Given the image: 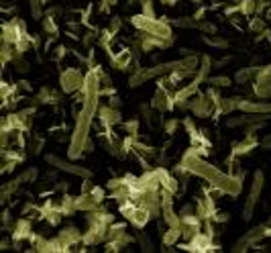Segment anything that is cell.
<instances>
[{"label": "cell", "instance_id": "obj_1", "mask_svg": "<svg viewBox=\"0 0 271 253\" xmlns=\"http://www.w3.org/2000/svg\"><path fill=\"white\" fill-rule=\"evenodd\" d=\"M182 163L192 172V176H198V178H202V180H206L212 188H218L220 192H224V194L239 196V194L243 192V182H241V180H237L233 174L220 172L218 167L210 165L204 157L196 155L192 149H188V151L184 153Z\"/></svg>", "mask_w": 271, "mask_h": 253}, {"label": "cell", "instance_id": "obj_2", "mask_svg": "<svg viewBox=\"0 0 271 253\" xmlns=\"http://www.w3.org/2000/svg\"><path fill=\"white\" fill-rule=\"evenodd\" d=\"M131 23L135 29H139L143 33H149L153 37H159V39H173V31L169 27V23H165V20H157L155 16H147V14H135L131 18Z\"/></svg>", "mask_w": 271, "mask_h": 253}, {"label": "cell", "instance_id": "obj_3", "mask_svg": "<svg viewBox=\"0 0 271 253\" xmlns=\"http://www.w3.org/2000/svg\"><path fill=\"white\" fill-rule=\"evenodd\" d=\"M263 172L259 170V172H255V176H253V184H251V190H249V196H247V204H245V208H243V219L245 221H251V217H253V210H255V204H257V200H259V196H261V190H263Z\"/></svg>", "mask_w": 271, "mask_h": 253}, {"label": "cell", "instance_id": "obj_4", "mask_svg": "<svg viewBox=\"0 0 271 253\" xmlns=\"http://www.w3.org/2000/svg\"><path fill=\"white\" fill-rule=\"evenodd\" d=\"M84 74L76 68H70V70H65L61 76H59V86L65 94H74L82 88V84H84Z\"/></svg>", "mask_w": 271, "mask_h": 253}, {"label": "cell", "instance_id": "obj_5", "mask_svg": "<svg viewBox=\"0 0 271 253\" xmlns=\"http://www.w3.org/2000/svg\"><path fill=\"white\" fill-rule=\"evenodd\" d=\"M173 102H175V98H173V92H171V88L169 86H165L163 82H159V88L155 90V94H153V100H151V107L155 109V111H169V109H173Z\"/></svg>", "mask_w": 271, "mask_h": 253}, {"label": "cell", "instance_id": "obj_6", "mask_svg": "<svg viewBox=\"0 0 271 253\" xmlns=\"http://www.w3.org/2000/svg\"><path fill=\"white\" fill-rule=\"evenodd\" d=\"M25 35H29L27 33V25L22 23L20 18H12V20H8V23H4L2 25V41L4 43H16V41L20 39V37H25Z\"/></svg>", "mask_w": 271, "mask_h": 253}, {"label": "cell", "instance_id": "obj_7", "mask_svg": "<svg viewBox=\"0 0 271 253\" xmlns=\"http://www.w3.org/2000/svg\"><path fill=\"white\" fill-rule=\"evenodd\" d=\"M182 249L186 251H198V253H204V251H218L216 245H212V237L208 233H202V231H198V233L188 239L186 245H179Z\"/></svg>", "mask_w": 271, "mask_h": 253}, {"label": "cell", "instance_id": "obj_8", "mask_svg": "<svg viewBox=\"0 0 271 253\" xmlns=\"http://www.w3.org/2000/svg\"><path fill=\"white\" fill-rule=\"evenodd\" d=\"M45 161H47V163H51V165H55L57 170L70 172V174H74V176L92 178V172H88L86 167H80V165H76V163H67V161H63V159H59V157H55V155H45Z\"/></svg>", "mask_w": 271, "mask_h": 253}, {"label": "cell", "instance_id": "obj_9", "mask_svg": "<svg viewBox=\"0 0 271 253\" xmlns=\"http://www.w3.org/2000/svg\"><path fill=\"white\" fill-rule=\"evenodd\" d=\"M214 109H216V107L208 100V96H206V94H196V98H192V100H190V111H192L196 117H200V119L210 117Z\"/></svg>", "mask_w": 271, "mask_h": 253}, {"label": "cell", "instance_id": "obj_10", "mask_svg": "<svg viewBox=\"0 0 271 253\" xmlns=\"http://www.w3.org/2000/svg\"><path fill=\"white\" fill-rule=\"evenodd\" d=\"M82 237H84V233H80L76 227H65V229L59 231V235H57V239L61 241V245L67 251H70L72 247H76V245H82Z\"/></svg>", "mask_w": 271, "mask_h": 253}, {"label": "cell", "instance_id": "obj_11", "mask_svg": "<svg viewBox=\"0 0 271 253\" xmlns=\"http://www.w3.org/2000/svg\"><path fill=\"white\" fill-rule=\"evenodd\" d=\"M259 145H261V141L255 137V133H245V139L233 145V155H235V157L247 155V153H251L255 147H259Z\"/></svg>", "mask_w": 271, "mask_h": 253}, {"label": "cell", "instance_id": "obj_12", "mask_svg": "<svg viewBox=\"0 0 271 253\" xmlns=\"http://www.w3.org/2000/svg\"><path fill=\"white\" fill-rule=\"evenodd\" d=\"M98 121H100V125L102 126H115V125H119V123H123V115H121V111L119 109H115V107H100L98 109Z\"/></svg>", "mask_w": 271, "mask_h": 253}, {"label": "cell", "instance_id": "obj_13", "mask_svg": "<svg viewBox=\"0 0 271 253\" xmlns=\"http://www.w3.org/2000/svg\"><path fill=\"white\" fill-rule=\"evenodd\" d=\"M216 213V206H214V200L210 194L202 196V198H196V215L202 219V221H208L212 219Z\"/></svg>", "mask_w": 271, "mask_h": 253}, {"label": "cell", "instance_id": "obj_14", "mask_svg": "<svg viewBox=\"0 0 271 253\" xmlns=\"http://www.w3.org/2000/svg\"><path fill=\"white\" fill-rule=\"evenodd\" d=\"M33 235V227L29 219H18L12 225V243H20Z\"/></svg>", "mask_w": 271, "mask_h": 253}, {"label": "cell", "instance_id": "obj_15", "mask_svg": "<svg viewBox=\"0 0 271 253\" xmlns=\"http://www.w3.org/2000/svg\"><path fill=\"white\" fill-rule=\"evenodd\" d=\"M265 235V225L263 227H257V229H253V231H249L245 237H241L237 243H235V247H233V251H245L247 247H251V245H255L257 243V239H261Z\"/></svg>", "mask_w": 271, "mask_h": 253}, {"label": "cell", "instance_id": "obj_16", "mask_svg": "<svg viewBox=\"0 0 271 253\" xmlns=\"http://www.w3.org/2000/svg\"><path fill=\"white\" fill-rule=\"evenodd\" d=\"M102 202L96 200V196L92 192H82L78 198H76V208L82 210V213H90V210H96Z\"/></svg>", "mask_w": 271, "mask_h": 253}, {"label": "cell", "instance_id": "obj_17", "mask_svg": "<svg viewBox=\"0 0 271 253\" xmlns=\"http://www.w3.org/2000/svg\"><path fill=\"white\" fill-rule=\"evenodd\" d=\"M149 219H151V215H149V210L147 208H143V206H137L133 210V215L127 219L135 229H143L147 223H149Z\"/></svg>", "mask_w": 271, "mask_h": 253}, {"label": "cell", "instance_id": "obj_18", "mask_svg": "<svg viewBox=\"0 0 271 253\" xmlns=\"http://www.w3.org/2000/svg\"><path fill=\"white\" fill-rule=\"evenodd\" d=\"M131 61H133V53L129 49H123L119 53H112L110 55V63H112V68H117V70H127L131 66Z\"/></svg>", "mask_w": 271, "mask_h": 253}, {"label": "cell", "instance_id": "obj_19", "mask_svg": "<svg viewBox=\"0 0 271 253\" xmlns=\"http://www.w3.org/2000/svg\"><path fill=\"white\" fill-rule=\"evenodd\" d=\"M35 100L41 102V104H57V102L61 100V94L53 92V90L47 88V86H43V88L39 90V94L35 96Z\"/></svg>", "mask_w": 271, "mask_h": 253}, {"label": "cell", "instance_id": "obj_20", "mask_svg": "<svg viewBox=\"0 0 271 253\" xmlns=\"http://www.w3.org/2000/svg\"><path fill=\"white\" fill-rule=\"evenodd\" d=\"M210 70H212V57L210 55H204L200 59V68L196 72V80L202 84V82H206L210 78Z\"/></svg>", "mask_w": 271, "mask_h": 253}, {"label": "cell", "instance_id": "obj_21", "mask_svg": "<svg viewBox=\"0 0 271 253\" xmlns=\"http://www.w3.org/2000/svg\"><path fill=\"white\" fill-rule=\"evenodd\" d=\"M235 109H239V98H220L216 104V115H231Z\"/></svg>", "mask_w": 271, "mask_h": 253}, {"label": "cell", "instance_id": "obj_22", "mask_svg": "<svg viewBox=\"0 0 271 253\" xmlns=\"http://www.w3.org/2000/svg\"><path fill=\"white\" fill-rule=\"evenodd\" d=\"M57 210H59V213L63 215V217H70V215H74L76 213V198H72V196H63L59 202H57Z\"/></svg>", "mask_w": 271, "mask_h": 253}, {"label": "cell", "instance_id": "obj_23", "mask_svg": "<svg viewBox=\"0 0 271 253\" xmlns=\"http://www.w3.org/2000/svg\"><path fill=\"white\" fill-rule=\"evenodd\" d=\"M179 237H184L182 235V227H169L165 233H161V239H163V245L165 247H171L179 241Z\"/></svg>", "mask_w": 271, "mask_h": 253}, {"label": "cell", "instance_id": "obj_24", "mask_svg": "<svg viewBox=\"0 0 271 253\" xmlns=\"http://www.w3.org/2000/svg\"><path fill=\"white\" fill-rule=\"evenodd\" d=\"M125 233H127V225L125 223H112V225H108V239H119Z\"/></svg>", "mask_w": 271, "mask_h": 253}, {"label": "cell", "instance_id": "obj_25", "mask_svg": "<svg viewBox=\"0 0 271 253\" xmlns=\"http://www.w3.org/2000/svg\"><path fill=\"white\" fill-rule=\"evenodd\" d=\"M257 74V68H245V70H239L237 76H235V82L237 84H245V82H251Z\"/></svg>", "mask_w": 271, "mask_h": 253}, {"label": "cell", "instance_id": "obj_26", "mask_svg": "<svg viewBox=\"0 0 271 253\" xmlns=\"http://www.w3.org/2000/svg\"><path fill=\"white\" fill-rule=\"evenodd\" d=\"M206 82L210 84V86H214V88H229L233 84V80L229 76H210Z\"/></svg>", "mask_w": 271, "mask_h": 253}, {"label": "cell", "instance_id": "obj_27", "mask_svg": "<svg viewBox=\"0 0 271 253\" xmlns=\"http://www.w3.org/2000/svg\"><path fill=\"white\" fill-rule=\"evenodd\" d=\"M43 31L47 33V35H53V37L59 33L57 23H55V18H53L51 14H45V18H43Z\"/></svg>", "mask_w": 271, "mask_h": 253}, {"label": "cell", "instance_id": "obj_28", "mask_svg": "<svg viewBox=\"0 0 271 253\" xmlns=\"http://www.w3.org/2000/svg\"><path fill=\"white\" fill-rule=\"evenodd\" d=\"M239 8H241V14L251 16L253 12H257V2H255V0H241Z\"/></svg>", "mask_w": 271, "mask_h": 253}, {"label": "cell", "instance_id": "obj_29", "mask_svg": "<svg viewBox=\"0 0 271 253\" xmlns=\"http://www.w3.org/2000/svg\"><path fill=\"white\" fill-rule=\"evenodd\" d=\"M255 94L259 98H271V82H257L255 84Z\"/></svg>", "mask_w": 271, "mask_h": 253}, {"label": "cell", "instance_id": "obj_30", "mask_svg": "<svg viewBox=\"0 0 271 253\" xmlns=\"http://www.w3.org/2000/svg\"><path fill=\"white\" fill-rule=\"evenodd\" d=\"M22 180L20 178H16V180H12V182H8L6 186H2V202H6L8 200V196L12 194V192H16L18 190V184H20Z\"/></svg>", "mask_w": 271, "mask_h": 253}, {"label": "cell", "instance_id": "obj_31", "mask_svg": "<svg viewBox=\"0 0 271 253\" xmlns=\"http://www.w3.org/2000/svg\"><path fill=\"white\" fill-rule=\"evenodd\" d=\"M0 53H2V63H8L10 59L16 57L14 45H12V43H4V41H2V51H0Z\"/></svg>", "mask_w": 271, "mask_h": 253}, {"label": "cell", "instance_id": "obj_32", "mask_svg": "<svg viewBox=\"0 0 271 253\" xmlns=\"http://www.w3.org/2000/svg\"><path fill=\"white\" fill-rule=\"evenodd\" d=\"M204 43L216 49H227L229 47V41L227 39H218V37H204Z\"/></svg>", "mask_w": 271, "mask_h": 253}, {"label": "cell", "instance_id": "obj_33", "mask_svg": "<svg viewBox=\"0 0 271 253\" xmlns=\"http://www.w3.org/2000/svg\"><path fill=\"white\" fill-rule=\"evenodd\" d=\"M179 126H182V123H179V119H167L165 123H163V131L167 133V135H173Z\"/></svg>", "mask_w": 271, "mask_h": 253}, {"label": "cell", "instance_id": "obj_34", "mask_svg": "<svg viewBox=\"0 0 271 253\" xmlns=\"http://www.w3.org/2000/svg\"><path fill=\"white\" fill-rule=\"evenodd\" d=\"M125 129H127V133H129V135L139 137V121H137V119L127 121V123H125Z\"/></svg>", "mask_w": 271, "mask_h": 253}, {"label": "cell", "instance_id": "obj_35", "mask_svg": "<svg viewBox=\"0 0 271 253\" xmlns=\"http://www.w3.org/2000/svg\"><path fill=\"white\" fill-rule=\"evenodd\" d=\"M249 31L261 35V31H265V20H263V18H257V16L251 18V20H249Z\"/></svg>", "mask_w": 271, "mask_h": 253}, {"label": "cell", "instance_id": "obj_36", "mask_svg": "<svg viewBox=\"0 0 271 253\" xmlns=\"http://www.w3.org/2000/svg\"><path fill=\"white\" fill-rule=\"evenodd\" d=\"M257 82H271V66H265V68H257V74H255Z\"/></svg>", "mask_w": 271, "mask_h": 253}, {"label": "cell", "instance_id": "obj_37", "mask_svg": "<svg viewBox=\"0 0 271 253\" xmlns=\"http://www.w3.org/2000/svg\"><path fill=\"white\" fill-rule=\"evenodd\" d=\"M141 2V12L147 16H155V8H153V0H139Z\"/></svg>", "mask_w": 271, "mask_h": 253}, {"label": "cell", "instance_id": "obj_38", "mask_svg": "<svg viewBox=\"0 0 271 253\" xmlns=\"http://www.w3.org/2000/svg\"><path fill=\"white\" fill-rule=\"evenodd\" d=\"M37 176H39V172H37V167H29V170H27L25 174H20L18 178H20L22 182H35V180H37Z\"/></svg>", "mask_w": 271, "mask_h": 253}, {"label": "cell", "instance_id": "obj_39", "mask_svg": "<svg viewBox=\"0 0 271 253\" xmlns=\"http://www.w3.org/2000/svg\"><path fill=\"white\" fill-rule=\"evenodd\" d=\"M173 25H175V27H184V29L198 27V25H196V18H194V20H192V18H175V20H173Z\"/></svg>", "mask_w": 271, "mask_h": 253}, {"label": "cell", "instance_id": "obj_40", "mask_svg": "<svg viewBox=\"0 0 271 253\" xmlns=\"http://www.w3.org/2000/svg\"><path fill=\"white\" fill-rule=\"evenodd\" d=\"M206 96H208V100L214 104V107H216V104L220 102V98H222V96L218 94V88H214V86H210V88L206 90Z\"/></svg>", "mask_w": 271, "mask_h": 253}, {"label": "cell", "instance_id": "obj_41", "mask_svg": "<svg viewBox=\"0 0 271 253\" xmlns=\"http://www.w3.org/2000/svg\"><path fill=\"white\" fill-rule=\"evenodd\" d=\"M182 125L186 126V131H188V135L192 137V135H196L198 133V129H196V125H194V121L190 119V117H186L184 121H182Z\"/></svg>", "mask_w": 271, "mask_h": 253}, {"label": "cell", "instance_id": "obj_42", "mask_svg": "<svg viewBox=\"0 0 271 253\" xmlns=\"http://www.w3.org/2000/svg\"><path fill=\"white\" fill-rule=\"evenodd\" d=\"M31 12L35 18H41L43 16V8H41V0H31Z\"/></svg>", "mask_w": 271, "mask_h": 253}, {"label": "cell", "instance_id": "obj_43", "mask_svg": "<svg viewBox=\"0 0 271 253\" xmlns=\"http://www.w3.org/2000/svg\"><path fill=\"white\" fill-rule=\"evenodd\" d=\"M139 241H141L143 251H153V243H151V239L145 237V233H139Z\"/></svg>", "mask_w": 271, "mask_h": 253}, {"label": "cell", "instance_id": "obj_44", "mask_svg": "<svg viewBox=\"0 0 271 253\" xmlns=\"http://www.w3.org/2000/svg\"><path fill=\"white\" fill-rule=\"evenodd\" d=\"M198 27L204 31V33H208V35H214V33H216V25H212V23H200Z\"/></svg>", "mask_w": 271, "mask_h": 253}, {"label": "cell", "instance_id": "obj_45", "mask_svg": "<svg viewBox=\"0 0 271 253\" xmlns=\"http://www.w3.org/2000/svg\"><path fill=\"white\" fill-rule=\"evenodd\" d=\"M90 192H92L94 196H96V200H104V188H100V186H92V190H90Z\"/></svg>", "mask_w": 271, "mask_h": 253}, {"label": "cell", "instance_id": "obj_46", "mask_svg": "<svg viewBox=\"0 0 271 253\" xmlns=\"http://www.w3.org/2000/svg\"><path fill=\"white\" fill-rule=\"evenodd\" d=\"M94 39L98 41V37H96L94 33H86V35L82 37V43H84V45H92V43H94Z\"/></svg>", "mask_w": 271, "mask_h": 253}, {"label": "cell", "instance_id": "obj_47", "mask_svg": "<svg viewBox=\"0 0 271 253\" xmlns=\"http://www.w3.org/2000/svg\"><path fill=\"white\" fill-rule=\"evenodd\" d=\"M108 29H110L112 33L117 35V31L121 29V18H119V16H115V18H112V23H110V27H108Z\"/></svg>", "mask_w": 271, "mask_h": 253}, {"label": "cell", "instance_id": "obj_48", "mask_svg": "<svg viewBox=\"0 0 271 253\" xmlns=\"http://www.w3.org/2000/svg\"><path fill=\"white\" fill-rule=\"evenodd\" d=\"M18 88H22V90H27V92H31V90H33V86H31V84H29L27 80H20V82H18Z\"/></svg>", "mask_w": 271, "mask_h": 253}, {"label": "cell", "instance_id": "obj_49", "mask_svg": "<svg viewBox=\"0 0 271 253\" xmlns=\"http://www.w3.org/2000/svg\"><path fill=\"white\" fill-rule=\"evenodd\" d=\"M63 57H65V47L59 45V47L55 49V59H63Z\"/></svg>", "mask_w": 271, "mask_h": 253}, {"label": "cell", "instance_id": "obj_50", "mask_svg": "<svg viewBox=\"0 0 271 253\" xmlns=\"http://www.w3.org/2000/svg\"><path fill=\"white\" fill-rule=\"evenodd\" d=\"M229 61H231V57H222L220 61H214V68H222V66H227Z\"/></svg>", "mask_w": 271, "mask_h": 253}, {"label": "cell", "instance_id": "obj_51", "mask_svg": "<svg viewBox=\"0 0 271 253\" xmlns=\"http://www.w3.org/2000/svg\"><path fill=\"white\" fill-rule=\"evenodd\" d=\"M110 107L121 109V98H119V96H112V98H110Z\"/></svg>", "mask_w": 271, "mask_h": 253}, {"label": "cell", "instance_id": "obj_52", "mask_svg": "<svg viewBox=\"0 0 271 253\" xmlns=\"http://www.w3.org/2000/svg\"><path fill=\"white\" fill-rule=\"evenodd\" d=\"M261 147H265V149H271V135H267V137L261 141Z\"/></svg>", "mask_w": 271, "mask_h": 253}, {"label": "cell", "instance_id": "obj_53", "mask_svg": "<svg viewBox=\"0 0 271 253\" xmlns=\"http://www.w3.org/2000/svg\"><path fill=\"white\" fill-rule=\"evenodd\" d=\"M10 247V241L8 239H2V241H0V249H8Z\"/></svg>", "mask_w": 271, "mask_h": 253}, {"label": "cell", "instance_id": "obj_54", "mask_svg": "<svg viewBox=\"0 0 271 253\" xmlns=\"http://www.w3.org/2000/svg\"><path fill=\"white\" fill-rule=\"evenodd\" d=\"M59 12H61V8H57V6H53V8L47 10V14H51V16H53V14H59Z\"/></svg>", "mask_w": 271, "mask_h": 253}, {"label": "cell", "instance_id": "obj_55", "mask_svg": "<svg viewBox=\"0 0 271 253\" xmlns=\"http://www.w3.org/2000/svg\"><path fill=\"white\" fill-rule=\"evenodd\" d=\"M100 2H104V4H108V6H112V4H117V0H100Z\"/></svg>", "mask_w": 271, "mask_h": 253}, {"label": "cell", "instance_id": "obj_56", "mask_svg": "<svg viewBox=\"0 0 271 253\" xmlns=\"http://www.w3.org/2000/svg\"><path fill=\"white\" fill-rule=\"evenodd\" d=\"M163 2H165V4H175L177 0H163Z\"/></svg>", "mask_w": 271, "mask_h": 253}, {"label": "cell", "instance_id": "obj_57", "mask_svg": "<svg viewBox=\"0 0 271 253\" xmlns=\"http://www.w3.org/2000/svg\"><path fill=\"white\" fill-rule=\"evenodd\" d=\"M194 2H200V0H194Z\"/></svg>", "mask_w": 271, "mask_h": 253}, {"label": "cell", "instance_id": "obj_58", "mask_svg": "<svg viewBox=\"0 0 271 253\" xmlns=\"http://www.w3.org/2000/svg\"><path fill=\"white\" fill-rule=\"evenodd\" d=\"M200 2H202V0H200Z\"/></svg>", "mask_w": 271, "mask_h": 253}, {"label": "cell", "instance_id": "obj_59", "mask_svg": "<svg viewBox=\"0 0 271 253\" xmlns=\"http://www.w3.org/2000/svg\"><path fill=\"white\" fill-rule=\"evenodd\" d=\"M269 223H271V221H269Z\"/></svg>", "mask_w": 271, "mask_h": 253}]
</instances>
